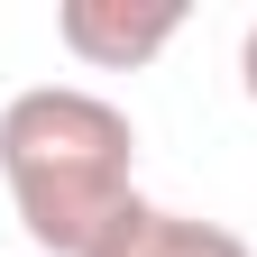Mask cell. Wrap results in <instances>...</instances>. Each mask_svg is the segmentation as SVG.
Instances as JSON below:
<instances>
[{"instance_id": "cell-1", "label": "cell", "mask_w": 257, "mask_h": 257, "mask_svg": "<svg viewBox=\"0 0 257 257\" xmlns=\"http://www.w3.org/2000/svg\"><path fill=\"white\" fill-rule=\"evenodd\" d=\"M0 184L46 257H92V239L138 202V128L83 83H28L0 101Z\"/></svg>"}, {"instance_id": "cell-2", "label": "cell", "mask_w": 257, "mask_h": 257, "mask_svg": "<svg viewBox=\"0 0 257 257\" xmlns=\"http://www.w3.org/2000/svg\"><path fill=\"white\" fill-rule=\"evenodd\" d=\"M55 37L92 74H138V64H156L184 37V0H64Z\"/></svg>"}, {"instance_id": "cell-3", "label": "cell", "mask_w": 257, "mask_h": 257, "mask_svg": "<svg viewBox=\"0 0 257 257\" xmlns=\"http://www.w3.org/2000/svg\"><path fill=\"white\" fill-rule=\"evenodd\" d=\"M92 257H257L230 220H202V211H166V202H128L101 239H92Z\"/></svg>"}, {"instance_id": "cell-4", "label": "cell", "mask_w": 257, "mask_h": 257, "mask_svg": "<svg viewBox=\"0 0 257 257\" xmlns=\"http://www.w3.org/2000/svg\"><path fill=\"white\" fill-rule=\"evenodd\" d=\"M239 83H248V101H257V19H248V37H239Z\"/></svg>"}]
</instances>
